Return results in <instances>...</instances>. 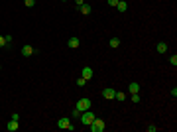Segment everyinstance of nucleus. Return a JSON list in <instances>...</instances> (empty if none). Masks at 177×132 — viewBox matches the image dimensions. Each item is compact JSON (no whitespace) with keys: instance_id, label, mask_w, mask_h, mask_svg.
Here are the masks:
<instances>
[{"instance_id":"nucleus-3","label":"nucleus","mask_w":177,"mask_h":132,"mask_svg":"<svg viewBox=\"0 0 177 132\" xmlns=\"http://www.w3.org/2000/svg\"><path fill=\"white\" fill-rule=\"evenodd\" d=\"M75 108L77 111H89V108H92V103H91V99H87V97H83V99H79L77 101V105H75Z\"/></svg>"},{"instance_id":"nucleus-16","label":"nucleus","mask_w":177,"mask_h":132,"mask_svg":"<svg viewBox=\"0 0 177 132\" xmlns=\"http://www.w3.org/2000/svg\"><path fill=\"white\" fill-rule=\"evenodd\" d=\"M132 103H140V93H132Z\"/></svg>"},{"instance_id":"nucleus-5","label":"nucleus","mask_w":177,"mask_h":132,"mask_svg":"<svg viewBox=\"0 0 177 132\" xmlns=\"http://www.w3.org/2000/svg\"><path fill=\"white\" fill-rule=\"evenodd\" d=\"M33 53H38V49H36V47H32V46H22V55H24V57H32Z\"/></svg>"},{"instance_id":"nucleus-10","label":"nucleus","mask_w":177,"mask_h":132,"mask_svg":"<svg viewBox=\"0 0 177 132\" xmlns=\"http://www.w3.org/2000/svg\"><path fill=\"white\" fill-rule=\"evenodd\" d=\"M128 93H130V95L132 93H140V85H138L136 81H132L130 85H128Z\"/></svg>"},{"instance_id":"nucleus-15","label":"nucleus","mask_w":177,"mask_h":132,"mask_svg":"<svg viewBox=\"0 0 177 132\" xmlns=\"http://www.w3.org/2000/svg\"><path fill=\"white\" fill-rule=\"evenodd\" d=\"M120 46V40L118 38H110V47H118Z\"/></svg>"},{"instance_id":"nucleus-6","label":"nucleus","mask_w":177,"mask_h":132,"mask_svg":"<svg viewBox=\"0 0 177 132\" xmlns=\"http://www.w3.org/2000/svg\"><path fill=\"white\" fill-rule=\"evenodd\" d=\"M81 77H83V79H92V77H95V71H92L91 67H83V71H81Z\"/></svg>"},{"instance_id":"nucleus-17","label":"nucleus","mask_w":177,"mask_h":132,"mask_svg":"<svg viewBox=\"0 0 177 132\" xmlns=\"http://www.w3.org/2000/svg\"><path fill=\"white\" fill-rule=\"evenodd\" d=\"M24 4H26L28 8H33L36 6V0H24Z\"/></svg>"},{"instance_id":"nucleus-18","label":"nucleus","mask_w":177,"mask_h":132,"mask_svg":"<svg viewBox=\"0 0 177 132\" xmlns=\"http://www.w3.org/2000/svg\"><path fill=\"white\" fill-rule=\"evenodd\" d=\"M169 63H171V65H173V67L177 65V55H175V53H173V55H171V57H169Z\"/></svg>"},{"instance_id":"nucleus-4","label":"nucleus","mask_w":177,"mask_h":132,"mask_svg":"<svg viewBox=\"0 0 177 132\" xmlns=\"http://www.w3.org/2000/svg\"><path fill=\"white\" fill-rule=\"evenodd\" d=\"M57 126L61 130H73V128H75V126L71 124V118H67V116H61V118L57 120Z\"/></svg>"},{"instance_id":"nucleus-20","label":"nucleus","mask_w":177,"mask_h":132,"mask_svg":"<svg viewBox=\"0 0 177 132\" xmlns=\"http://www.w3.org/2000/svg\"><path fill=\"white\" fill-rule=\"evenodd\" d=\"M85 83H87V79H83V77L77 79V87H85Z\"/></svg>"},{"instance_id":"nucleus-21","label":"nucleus","mask_w":177,"mask_h":132,"mask_svg":"<svg viewBox=\"0 0 177 132\" xmlns=\"http://www.w3.org/2000/svg\"><path fill=\"white\" fill-rule=\"evenodd\" d=\"M71 116H73V118H79V116H81V111H77V108H75V111L71 112Z\"/></svg>"},{"instance_id":"nucleus-26","label":"nucleus","mask_w":177,"mask_h":132,"mask_svg":"<svg viewBox=\"0 0 177 132\" xmlns=\"http://www.w3.org/2000/svg\"><path fill=\"white\" fill-rule=\"evenodd\" d=\"M75 4H77V8H79V6H83V4H85V0H75Z\"/></svg>"},{"instance_id":"nucleus-2","label":"nucleus","mask_w":177,"mask_h":132,"mask_svg":"<svg viewBox=\"0 0 177 132\" xmlns=\"http://www.w3.org/2000/svg\"><path fill=\"white\" fill-rule=\"evenodd\" d=\"M89 128H91L92 132H104L106 124H104V120H102V118H97V116H95V120L89 124Z\"/></svg>"},{"instance_id":"nucleus-19","label":"nucleus","mask_w":177,"mask_h":132,"mask_svg":"<svg viewBox=\"0 0 177 132\" xmlns=\"http://www.w3.org/2000/svg\"><path fill=\"white\" fill-rule=\"evenodd\" d=\"M146 130H148V132H156L157 126H156V124H148V126H146Z\"/></svg>"},{"instance_id":"nucleus-7","label":"nucleus","mask_w":177,"mask_h":132,"mask_svg":"<svg viewBox=\"0 0 177 132\" xmlns=\"http://www.w3.org/2000/svg\"><path fill=\"white\" fill-rule=\"evenodd\" d=\"M114 95H116V91H114V89H110V87L102 89V97H104L106 101H112V99H114Z\"/></svg>"},{"instance_id":"nucleus-1","label":"nucleus","mask_w":177,"mask_h":132,"mask_svg":"<svg viewBox=\"0 0 177 132\" xmlns=\"http://www.w3.org/2000/svg\"><path fill=\"white\" fill-rule=\"evenodd\" d=\"M92 120H95V112H92V108L81 112V124H83V126H89Z\"/></svg>"},{"instance_id":"nucleus-13","label":"nucleus","mask_w":177,"mask_h":132,"mask_svg":"<svg viewBox=\"0 0 177 132\" xmlns=\"http://www.w3.org/2000/svg\"><path fill=\"white\" fill-rule=\"evenodd\" d=\"M157 51L165 53V51H167V44H165V41H159V44H157Z\"/></svg>"},{"instance_id":"nucleus-11","label":"nucleus","mask_w":177,"mask_h":132,"mask_svg":"<svg viewBox=\"0 0 177 132\" xmlns=\"http://www.w3.org/2000/svg\"><path fill=\"white\" fill-rule=\"evenodd\" d=\"M79 12H81V14H85V16H87V14H91V6H89V4L85 2L83 6H79Z\"/></svg>"},{"instance_id":"nucleus-27","label":"nucleus","mask_w":177,"mask_h":132,"mask_svg":"<svg viewBox=\"0 0 177 132\" xmlns=\"http://www.w3.org/2000/svg\"><path fill=\"white\" fill-rule=\"evenodd\" d=\"M61 2H67V0H61Z\"/></svg>"},{"instance_id":"nucleus-12","label":"nucleus","mask_w":177,"mask_h":132,"mask_svg":"<svg viewBox=\"0 0 177 132\" xmlns=\"http://www.w3.org/2000/svg\"><path fill=\"white\" fill-rule=\"evenodd\" d=\"M67 46H69V47H79V38H69Z\"/></svg>"},{"instance_id":"nucleus-9","label":"nucleus","mask_w":177,"mask_h":132,"mask_svg":"<svg viewBox=\"0 0 177 132\" xmlns=\"http://www.w3.org/2000/svg\"><path fill=\"white\" fill-rule=\"evenodd\" d=\"M116 10H118V12H126V10H128V4H126V0H118Z\"/></svg>"},{"instance_id":"nucleus-23","label":"nucleus","mask_w":177,"mask_h":132,"mask_svg":"<svg viewBox=\"0 0 177 132\" xmlns=\"http://www.w3.org/2000/svg\"><path fill=\"white\" fill-rule=\"evenodd\" d=\"M12 120H20V112H12V116H10Z\"/></svg>"},{"instance_id":"nucleus-25","label":"nucleus","mask_w":177,"mask_h":132,"mask_svg":"<svg viewBox=\"0 0 177 132\" xmlns=\"http://www.w3.org/2000/svg\"><path fill=\"white\" fill-rule=\"evenodd\" d=\"M4 38H6V46H10V44H12V36L8 34V36H4Z\"/></svg>"},{"instance_id":"nucleus-8","label":"nucleus","mask_w":177,"mask_h":132,"mask_svg":"<svg viewBox=\"0 0 177 132\" xmlns=\"http://www.w3.org/2000/svg\"><path fill=\"white\" fill-rule=\"evenodd\" d=\"M18 128H20V126H18V120H12V118L8 120V124H6V130L8 132H16Z\"/></svg>"},{"instance_id":"nucleus-14","label":"nucleus","mask_w":177,"mask_h":132,"mask_svg":"<svg viewBox=\"0 0 177 132\" xmlns=\"http://www.w3.org/2000/svg\"><path fill=\"white\" fill-rule=\"evenodd\" d=\"M114 99H118V101H126V93H122V91H116Z\"/></svg>"},{"instance_id":"nucleus-24","label":"nucleus","mask_w":177,"mask_h":132,"mask_svg":"<svg viewBox=\"0 0 177 132\" xmlns=\"http://www.w3.org/2000/svg\"><path fill=\"white\" fill-rule=\"evenodd\" d=\"M6 46V38H4V36H0V47H4Z\"/></svg>"},{"instance_id":"nucleus-22","label":"nucleus","mask_w":177,"mask_h":132,"mask_svg":"<svg viewBox=\"0 0 177 132\" xmlns=\"http://www.w3.org/2000/svg\"><path fill=\"white\" fill-rule=\"evenodd\" d=\"M108 2V6H112V8H116V4H118V0H106Z\"/></svg>"}]
</instances>
